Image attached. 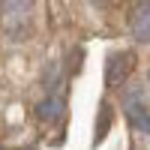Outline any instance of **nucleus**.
I'll use <instances>...</instances> for the list:
<instances>
[{"mask_svg": "<svg viewBox=\"0 0 150 150\" xmlns=\"http://www.w3.org/2000/svg\"><path fill=\"white\" fill-rule=\"evenodd\" d=\"M36 0H0V27L12 42H24L33 30Z\"/></svg>", "mask_w": 150, "mask_h": 150, "instance_id": "f257e3e1", "label": "nucleus"}, {"mask_svg": "<svg viewBox=\"0 0 150 150\" xmlns=\"http://www.w3.org/2000/svg\"><path fill=\"white\" fill-rule=\"evenodd\" d=\"M123 114H126L132 132L150 135V111L144 105V90L141 87H132V90L123 93Z\"/></svg>", "mask_w": 150, "mask_h": 150, "instance_id": "f03ea898", "label": "nucleus"}, {"mask_svg": "<svg viewBox=\"0 0 150 150\" xmlns=\"http://www.w3.org/2000/svg\"><path fill=\"white\" fill-rule=\"evenodd\" d=\"M135 69V51H111L105 57V87L114 90L132 75Z\"/></svg>", "mask_w": 150, "mask_h": 150, "instance_id": "7ed1b4c3", "label": "nucleus"}, {"mask_svg": "<svg viewBox=\"0 0 150 150\" xmlns=\"http://www.w3.org/2000/svg\"><path fill=\"white\" fill-rule=\"evenodd\" d=\"M129 33L135 42H150V0H138L129 12Z\"/></svg>", "mask_w": 150, "mask_h": 150, "instance_id": "20e7f679", "label": "nucleus"}, {"mask_svg": "<svg viewBox=\"0 0 150 150\" xmlns=\"http://www.w3.org/2000/svg\"><path fill=\"white\" fill-rule=\"evenodd\" d=\"M36 120H42V123H57L60 117L66 114V102H63V96H57V93H48L42 102H36Z\"/></svg>", "mask_w": 150, "mask_h": 150, "instance_id": "39448f33", "label": "nucleus"}, {"mask_svg": "<svg viewBox=\"0 0 150 150\" xmlns=\"http://www.w3.org/2000/svg\"><path fill=\"white\" fill-rule=\"evenodd\" d=\"M111 117H114L111 105H108V102H102V105H99V117H96V144L105 138V132H108V126H111Z\"/></svg>", "mask_w": 150, "mask_h": 150, "instance_id": "423d86ee", "label": "nucleus"}, {"mask_svg": "<svg viewBox=\"0 0 150 150\" xmlns=\"http://www.w3.org/2000/svg\"><path fill=\"white\" fill-rule=\"evenodd\" d=\"M42 84L48 87V93H54V87L60 84V63H54V60H51V63L45 66V72H42Z\"/></svg>", "mask_w": 150, "mask_h": 150, "instance_id": "0eeeda50", "label": "nucleus"}, {"mask_svg": "<svg viewBox=\"0 0 150 150\" xmlns=\"http://www.w3.org/2000/svg\"><path fill=\"white\" fill-rule=\"evenodd\" d=\"M81 60H84V51H81V48H72V57H69V72L72 75L81 69Z\"/></svg>", "mask_w": 150, "mask_h": 150, "instance_id": "6e6552de", "label": "nucleus"}]
</instances>
